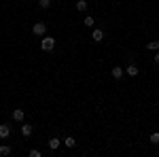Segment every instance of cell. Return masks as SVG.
Listing matches in <instances>:
<instances>
[{
  "label": "cell",
  "mask_w": 159,
  "mask_h": 157,
  "mask_svg": "<svg viewBox=\"0 0 159 157\" xmlns=\"http://www.w3.org/2000/svg\"><path fill=\"white\" fill-rule=\"evenodd\" d=\"M53 47H55V38L53 36H43L40 38V49H43V51H53Z\"/></svg>",
  "instance_id": "6da1fadb"
},
{
  "label": "cell",
  "mask_w": 159,
  "mask_h": 157,
  "mask_svg": "<svg viewBox=\"0 0 159 157\" xmlns=\"http://www.w3.org/2000/svg\"><path fill=\"white\" fill-rule=\"evenodd\" d=\"M32 34L34 36H45L47 34V24H43V21L40 24H34L32 25Z\"/></svg>",
  "instance_id": "7a4b0ae2"
},
{
  "label": "cell",
  "mask_w": 159,
  "mask_h": 157,
  "mask_svg": "<svg viewBox=\"0 0 159 157\" xmlns=\"http://www.w3.org/2000/svg\"><path fill=\"white\" fill-rule=\"evenodd\" d=\"M123 74H125V70H123L121 66H115V68L110 70V76H112L115 81H119V79H123Z\"/></svg>",
  "instance_id": "3957f363"
},
{
  "label": "cell",
  "mask_w": 159,
  "mask_h": 157,
  "mask_svg": "<svg viewBox=\"0 0 159 157\" xmlns=\"http://www.w3.org/2000/svg\"><path fill=\"white\" fill-rule=\"evenodd\" d=\"M32 132H34V127H32L30 123H24V125H21V136H24V138H30Z\"/></svg>",
  "instance_id": "277c9868"
},
{
  "label": "cell",
  "mask_w": 159,
  "mask_h": 157,
  "mask_svg": "<svg viewBox=\"0 0 159 157\" xmlns=\"http://www.w3.org/2000/svg\"><path fill=\"white\" fill-rule=\"evenodd\" d=\"M91 40H93V43H102V40H104V32H102V30H93V32H91Z\"/></svg>",
  "instance_id": "5b68a950"
},
{
  "label": "cell",
  "mask_w": 159,
  "mask_h": 157,
  "mask_svg": "<svg viewBox=\"0 0 159 157\" xmlns=\"http://www.w3.org/2000/svg\"><path fill=\"white\" fill-rule=\"evenodd\" d=\"M138 72H140V70H138L136 64H129V66L125 68V74H127V76H138Z\"/></svg>",
  "instance_id": "8992f818"
},
{
  "label": "cell",
  "mask_w": 159,
  "mask_h": 157,
  "mask_svg": "<svg viewBox=\"0 0 159 157\" xmlns=\"http://www.w3.org/2000/svg\"><path fill=\"white\" fill-rule=\"evenodd\" d=\"M24 117H25V113L21 109H15V110H13V121H24Z\"/></svg>",
  "instance_id": "52a82bcc"
},
{
  "label": "cell",
  "mask_w": 159,
  "mask_h": 157,
  "mask_svg": "<svg viewBox=\"0 0 159 157\" xmlns=\"http://www.w3.org/2000/svg\"><path fill=\"white\" fill-rule=\"evenodd\" d=\"M11 136V127L9 125H0V138L4 140V138H9Z\"/></svg>",
  "instance_id": "ba28073f"
},
{
  "label": "cell",
  "mask_w": 159,
  "mask_h": 157,
  "mask_svg": "<svg viewBox=\"0 0 159 157\" xmlns=\"http://www.w3.org/2000/svg\"><path fill=\"white\" fill-rule=\"evenodd\" d=\"M60 145H61V140H60V138H49V149H51V151L60 149Z\"/></svg>",
  "instance_id": "9c48e42d"
},
{
  "label": "cell",
  "mask_w": 159,
  "mask_h": 157,
  "mask_svg": "<svg viewBox=\"0 0 159 157\" xmlns=\"http://www.w3.org/2000/svg\"><path fill=\"white\" fill-rule=\"evenodd\" d=\"M76 11H81V13L87 11V2L85 0H76Z\"/></svg>",
  "instance_id": "30bf717a"
},
{
  "label": "cell",
  "mask_w": 159,
  "mask_h": 157,
  "mask_svg": "<svg viewBox=\"0 0 159 157\" xmlns=\"http://www.w3.org/2000/svg\"><path fill=\"white\" fill-rule=\"evenodd\" d=\"M4 155H11V146L9 145H0V157H4Z\"/></svg>",
  "instance_id": "8fae6325"
},
{
  "label": "cell",
  "mask_w": 159,
  "mask_h": 157,
  "mask_svg": "<svg viewBox=\"0 0 159 157\" xmlns=\"http://www.w3.org/2000/svg\"><path fill=\"white\" fill-rule=\"evenodd\" d=\"M64 145L68 146V149H74V145H76V140H74L72 136H68V138H66V140H64Z\"/></svg>",
  "instance_id": "7c38bea8"
},
{
  "label": "cell",
  "mask_w": 159,
  "mask_h": 157,
  "mask_svg": "<svg viewBox=\"0 0 159 157\" xmlns=\"http://www.w3.org/2000/svg\"><path fill=\"white\" fill-rule=\"evenodd\" d=\"M93 24H96V21H93V17H91V15H87L85 21H83V25H87V28H93Z\"/></svg>",
  "instance_id": "4fadbf2b"
},
{
  "label": "cell",
  "mask_w": 159,
  "mask_h": 157,
  "mask_svg": "<svg viewBox=\"0 0 159 157\" xmlns=\"http://www.w3.org/2000/svg\"><path fill=\"white\" fill-rule=\"evenodd\" d=\"M147 47L151 49V51H159V40H151V43H148Z\"/></svg>",
  "instance_id": "5bb4252c"
},
{
  "label": "cell",
  "mask_w": 159,
  "mask_h": 157,
  "mask_svg": "<svg viewBox=\"0 0 159 157\" xmlns=\"http://www.w3.org/2000/svg\"><path fill=\"white\" fill-rule=\"evenodd\" d=\"M38 7H40V9H49L51 0H38Z\"/></svg>",
  "instance_id": "9a60e30c"
},
{
  "label": "cell",
  "mask_w": 159,
  "mask_h": 157,
  "mask_svg": "<svg viewBox=\"0 0 159 157\" xmlns=\"http://www.w3.org/2000/svg\"><path fill=\"white\" fill-rule=\"evenodd\" d=\"M151 142H153V145H159V132L151 134Z\"/></svg>",
  "instance_id": "2e32d148"
},
{
  "label": "cell",
  "mask_w": 159,
  "mask_h": 157,
  "mask_svg": "<svg viewBox=\"0 0 159 157\" xmlns=\"http://www.w3.org/2000/svg\"><path fill=\"white\" fill-rule=\"evenodd\" d=\"M28 155H30V157H40V151H38V149H30Z\"/></svg>",
  "instance_id": "e0dca14e"
},
{
  "label": "cell",
  "mask_w": 159,
  "mask_h": 157,
  "mask_svg": "<svg viewBox=\"0 0 159 157\" xmlns=\"http://www.w3.org/2000/svg\"><path fill=\"white\" fill-rule=\"evenodd\" d=\"M153 62H155V64H157V66H159V53H157V55H155V58H153Z\"/></svg>",
  "instance_id": "ac0fdd59"
}]
</instances>
